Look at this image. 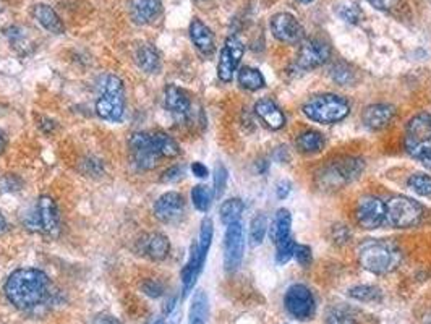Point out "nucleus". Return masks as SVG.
I'll use <instances>...</instances> for the list:
<instances>
[{
  "mask_svg": "<svg viewBox=\"0 0 431 324\" xmlns=\"http://www.w3.org/2000/svg\"><path fill=\"white\" fill-rule=\"evenodd\" d=\"M172 324H176V323H172Z\"/></svg>",
  "mask_w": 431,
  "mask_h": 324,
  "instance_id": "54",
  "label": "nucleus"
},
{
  "mask_svg": "<svg viewBox=\"0 0 431 324\" xmlns=\"http://www.w3.org/2000/svg\"><path fill=\"white\" fill-rule=\"evenodd\" d=\"M396 115V110L393 105L389 104H372L363 110V124L368 127L369 130H383L393 122Z\"/></svg>",
  "mask_w": 431,
  "mask_h": 324,
  "instance_id": "19",
  "label": "nucleus"
},
{
  "mask_svg": "<svg viewBox=\"0 0 431 324\" xmlns=\"http://www.w3.org/2000/svg\"><path fill=\"white\" fill-rule=\"evenodd\" d=\"M339 15L349 23H357L358 18H360V10H358L357 5H343L339 8Z\"/></svg>",
  "mask_w": 431,
  "mask_h": 324,
  "instance_id": "45",
  "label": "nucleus"
},
{
  "mask_svg": "<svg viewBox=\"0 0 431 324\" xmlns=\"http://www.w3.org/2000/svg\"><path fill=\"white\" fill-rule=\"evenodd\" d=\"M243 209H245V204L240 198L226 199L221 204V209H219L221 222L224 226H231V224H234V222H239L240 217H242V214H243Z\"/></svg>",
  "mask_w": 431,
  "mask_h": 324,
  "instance_id": "31",
  "label": "nucleus"
},
{
  "mask_svg": "<svg viewBox=\"0 0 431 324\" xmlns=\"http://www.w3.org/2000/svg\"><path fill=\"white\" fill-rule=\"evenodd\" d=\"M423 214V206L412 198L393 197L386 203V222L396 228L417 227Z\"/></svg>",
  "mask_w": 431,
  "mask_h": 324,
  "instance_id": "7",
  "label": "nucleus"
},
{
  "mask_svg": "<svg viewBox=\"0 0 431 324\" xmlns=\"http://www.w3.org/2000/svg\"><path fill=\"white\" fill-rule=\"evenodd\" d=\"M284 306L289 315L299 321L311 320L316 313V300L304 284H294L287 289L284 295Z\"/></svg>",
  "mask_w": 431,
  "mask_h": 324,
  "instance_id": "8",
  "label": "nucleus"
},
{
  "mask_svg": "<svg viewBox=\"0 0 431 324\" xmlns=\"http://www.w3.org/2000/svg\"><path fill=\"white\" fill-rule=\"evenodd\" d=\"M185 177V167L183 166H172L166 169L161 175V183H177Z\"/></svg>",
  "mask_w": 431,
  "mask_h": 324,
  "instance_id": "42",
  "label": "nucleus"
},
{
  "mask_svg": "<svg viewBox=\"0 0 431 324\" xmlns=\"http://www.w3.org/2000/svg\"><path fill=\"white\" fill-rule=\"evenodd\" d=\"M355 311L347 305H335L326 311V324H357Z\"/></svg>",
  "mask_w": 431,
  "mask_h": 324,
  "instance_id": "32",
  "label": "nucleus"
},
{
  "mask_svg": "<svg viewBox=\"0 0 431 324\" xmlns=\"http://www.w3.org/2000/svg\"><path fill=\"white\" fill-rule=\"evenodd\" d=\"M239 85L246 91H258V89L266 86V80L258 69L253 66H242L237 74Z\"/></svg>",
  "mask_w": 431,
  "mask_h": 324,
  "instance_id": "30",
  "label": "nucleus"
},
{
  "mask_svg": "<svg viewBox=\"0 0 431 324\" xmlns=\"http://www.w3.org/2000/svg\"><path fill=\"white\" fill-rule=\"evenodd\" d=\"M209 315V301L208 295L203 290H198L193 295L192 305H190L188 311V324H206Z\"/></svg>",
  "mask_w": 431,
  "mask_h": 324,
  "instance_id": "29",
  "label": "nucleus"
},
{
  "mask_svg": "<svg viewBox=\"0 0 431 324\" xmlns=\"http://www.w3.org/2000/svg\"><path fill=\"white\" fill-rule=\"evenodd\" d=\"M365 169V161L358 156H343V158L331 161L320 174L323 187L339 188L347 183L354 182Z\"/></svg>",
  "mask_w": 431,
  "mask_h": 324,
  "instance_id": "6",
  "label": "nucleus"
},
{
  "mask_svg": "<svg viewBox=\"0 0 431 324\" xmlns=\"http://www.w3.org/2000/svg\"><path fill=\"white\" fill-rule=\"evenodd\" d=\"M420 162H422V164H423L425 167H427V169L431 170V153H430L428 156H425V158H423L422 161H420Z\"/></svg>",
  "mask_w": 431,
  "mask_h": 324,
  "instance_id": "52",
  "label": "nucleus"
},
{
  "mask_svg": "<svg viewBox=\"0 0 431 324\" xmlns=\"http://www.w3.org/2000/svg\"><path fill=\"white\" fill-rule=\"evenodd\" d=\"M7 228H8L7 219H5V216L2 214V212H0V236H2V233L7 232Z\"/></svg>",
  "mask_w": 431,
  "mask_h": 324,
  "instance_id": "51",
  "label": "nucleus"
},
{
  "mask_svg": "<svg viewBox=\"0 0 431 324\" xmlns=\"http://www.w3.org/2000/svg\"><path fill=\"white\" fill-rule=\"evenodd\" d=\"M166 109L176 117L177 120L187 122L192 117V100L185 89L176 85H167L164 89Z\"/></svg>",
  "mask_w": 431,
  "mask_h": 324,
  "instance_id": "17",
  "label": "nucleus"
},
{
  "mask_svg": "<svg viewBox=\"0 0 431 324\" xmlns=\"http://www.w3.org/2000/svg\"><path fill=\"white\" fill-rule=\"evenodd\" d=\"M162 12L161 0H132L130 2V16L133 23L149 25L158 20Z\"/></svg>",
  "mask_w": 431,
  "mask_h": 324,
  "instance_id": "20",
  "label": "nucleus"
},
{
  "mask_svg": "<svg viewBox=\"0 0 431 324\" xmlns=\"http://www.w3.org/2000/svg\"><path fill=\"white\" fill-rule=\"evenodd\" d=\"M142 289H143V292L151 299H159L164 295V286H162L159 281H154V279H148V281H144Z\"/></svg>",
  "mask_w": 431,
  "mask_h": 324,
  "instance_id": "43",
  "label": "nucleus"
},
{
  "mask_svg": "<svg viewBox=\"0 0 431 324\" xmlns=\"http://www.w3.org/2000/svg\"><path fill=\"white\" fill-rule=\"evenodd\" d=\"M407 185L412 192L420 195V197H431V175L428 174L418 172V174L410 175L407 180Z\"/></svg>",
  "mask_w": 431,
  "mask_h": 324,
  "instance_id": "37",
  "label": "nucleus"
},
{
  "mask_svg": "<svg viewBox=\"0 0 431 324\" xmlns=\"http://www.w3.org/2000/svg\"><path fill=\"white\" fill-rule=\"evenodd\" d=\"M301 112L315 124L333 125L343 122L350 114V104L339 94L323 93L308 99L301 108Z\"/></svg>",
  "mask_w": 431,
  "mask_h": 324,
  "instance_id": "3",
  "label": "nucleus"
},
{
  "mask_svg": "<svg viewBox=\"0 0 431 324\" xmlns=\"http://www.w3.org/2000/svg\"><path fill=\"white\" fill-rule=\"evenodd\" d=\"M59 221L60 217H59L57 203H55V199L52 197L44 195V197L38 199L35 219H33L31 226L36 227L39 232L52 233L59 228Z\"/></svg>",
  "mask_w": 431,
  "mask_h": 324,
  "instance_id": "16",
  "label": "nucleus"
},
{
  "mask_svg": "<svg viewBox=\"0 0 431 324\" xmlns=\"http://www.w3.org/2000/svg\"><path fill=\"white\" fill-rule=\"evenodd\" d=\"M290 227H292V214H290L289 209H277L276 216H274V221L270 228V236L274 243L282 242V240L290 237Z\"/></svg>",
  "mask_w": 431,
  "mask_h": 324,
  "instance_id": "27",
  "label": "nucleus"
},
{
  "mask_svg": "<svg viewBox=\"0 0 431 324\" xmlns=\"http://www.w3.org/2000/svg\"><path fill=\"white\" fill-rule=\"evenodd\" d=\"M299 2H301V4H310V2H313V0H299Z\"/></svg>",
  "mask_w": 431,
  "mask_h": 324,
  "instance_id": "53",
  "label": "nucleus"
},
{
  "mask_svg": "<svg viewBox=\"0 0 431 324\" xmlns=\"http://www.w3.org/2000/svg\"><path fill=\"white\" fill-rule=\"evenodd\" d=\"M349 295L357 301H363V303H374V301L383 299L381 289L374 286H355L349 290Z\"/></svg>",
  "mask_w": 431,
  "mask_h": 324,
  "instance_id": "33",
  "label": "nucleus"
},
{
  "mask_svg": "<svg viewBox=\"0 0 431 324\" xmlns=\"http://www.w3.org/2000/svg\"><path fill=\"white\" fill-rule=\"evenodd\" d=\"M401 250L388 240L368 238L358 245V261L373 274H389L401 265Z\"/></svg>",
  "mask_w": 431,
  "mask_h": 324,
  "instance_id": "2",
  "label": "nucleus"
},
{
  "mask_svg": "<svg viewBox=\"0 0 431 324\" xmlns=\"http://www.w3.org/2000/svg\"><path fill=\"white\" fill-rule=\"evenodd\" d=\"M271 33L272 36L284 44H297L304 39V26L295 18L292 13L281 12L271 18Z\"/></svg>",
  "mask_w": 431,
  "mask_h": 324,
  "instance_id": "15",
  "label": "nucleus"
},
{
  "mask_svg": "<svg viewBox=\"0 0 431 324\" xmlns=\"http://www.w3.org/2000/svg\"><path fill=\"white\" fill-rule=\"evenodd\" d=\"M206 256H203L198 251L197 243L192 245V250H190V256L187 265L183 266L182 270V286H183V297H187L190 294V290L195 287V284H197L198 277L201 274V271H203Z\"/></svg>",
  "mask_w": 431,
  "mask_h": 324,
  "instance_id": "18",
  "label": "nucleus"
},
{
  "mask_svg": "<svg viewBox=\"0 0 431 324\" xmlns=\"http://www.w3.org/2000/svg\"><path fill=\"white\" fill-rule=\"evenodd\" d=\"M93 324H120V321L110 315H99Z\"/></svg>",
  "mask_w": 431,
  "mask_h": 324,
  "instance_id": "49",
  "label": "nucleus"
},
{
  "mask_svg": "<svg viewBox=\"0 0 431 324\" xmlns=\"http://www.w3.org/2000/svg\"><path fill=\"white\" fill-rule=\"evenodd\" d=\"M151 137H153L154 148L161 156V159H176L180 156L182 149L178 146V143L171 135H167L166 132H154L151 133Z\"/></svg>",
  "mask_w": 431,
  "mask_h": 324,
  "instance_id": "28",
  "label": "nucleus"
},
{
  "mask_svg": "<svg viewBox=\"0 0 431 324\" xmlns=\"http://www.w3.org/2000/svg\"><path fill=\"white\" fill-rule=\"evenodd\" d=\"M154 216L162 224H177L185 216V199L180 193L167 192L154 203Z\"/></svg>",
  "mask_w": 431,
  "mask_h": 324,
  "instance_id": "14",
  "label": "nucleus"
},
{
  "mask_svg": "<svg viewBox=\"0 0 431 324\" xmlns=\"http://www.w3.org/2000/svg\"><path fill=\"white\" fill-rule=\"evenodd\" d=\"M295 146L304 154H318L326 146V138L316 130H304L295 138Z\"/></svg>",
  "mask_w": 431,
  "mask_h": 324,
  "instance_id": "26",
  "label": "nucleus"
},
{
  "mask_svg": "<svg viewBox=\"0 0 431 324\" xmlns=\"http://www.w3.org/2000/svg\"><path fill=\"white\" fill-rule=\"evenodd\" d=\"M295 242L292 237L282 240V242L277 243V251H276V261L277 265H285V262H289L290 260L294 258L295 253Z\"/></svg>",
  "mask_w": 431,
  "mask_h": 324,
  "instance_id": "39",
  "label": "nucleus"
},
{
  "mask_svg": "<svg viewBox=\"0 0 431 324\" xmlns=\"http://www.w3.org/2000/svg\"><path fill=\"white\" fill-rule=\"evenodd\" d=\"M245 251V233L242 222H234L227 226L226 237H224V267L227 272L237 271L243 260Z\"/></svg>",
  "mask_w": 431,
  "mask_h": 324,
  "instance_id": "10",
  "label": "nucleus"
},
{
  "mask_svg": "<svg viewBox=\"0 0 431 324\" xmlns=\"http://www.w3.org/2000/svg\"><path fill=\"white\" fill-rule=\"evenodd\" d=\"M212 197H214V195L211 193L209 187H206V185H195L192 188L193 206L198 211H201V212H208L209 206H211V201H212Z\"/></svg>",
  "mask_w": 431,
  "mask_h": 324,
  "instance_id": "36",
  "label": "nucleus"
},
{
  "mask_svg": "<svg viewBox=\"0 0 431 324\" xmlns=\"http://www.w3.org/2000/svg\"><path fill=\"white\" fill-rule=\"evenodd\" d=\"M329 55H331V47L328 41L321 37L305 39L297 52V66L301 70L318 69L328 62Z\"/></svg>",
  "mask_w": 431,
  "mask_h": 324,
  "instance_id": "11",
  "label": "nucleus"
},
{
  "mask_svg": "<svg viewBox=\"0 0 431 324\" xmlns=\"http://www.w3.org/2000/svg\"><path fill=\"white\" fill-rule=\"evenodd\" d=\"M192 174L198 178H206L209 175V169L203 162H193L192 164Z\"/></svg>",
  "mask_w": 431,
  "mask_h": 324,
  "instance_id": "47",
  "label": "nucleus"
},
{
  "mask_svg": "<svg viewBox=\"0 0 431 324\" xmlns=\"http://www.w3.org/2000/svg\"><path fill=\"white\" fill-rule=\"evenodd\" d=\"M33 15L38 20V23L41 25L44 30L52 33V35H62L65 31L64 21L60 20L57 12L50 7L47 4H38L33 7Z\"/></svg>",
  "mask_w": 431,
  "mask_h": 324,
  "instance_id": "24",
  "label": "nucleus"
},
{
  "mask_svg": "<svg viewBox=\"0 0 431 324\" xmlns=\"http://www.w3.org/2000/svg\"><path fill=\"white\" fill-rule=\"evenodd\" d=\"M268 231V219L265 214H256L250 222V245L251 247H258L263 243Z\"/></svg>",
  "mask_w": 431,
  "mask_h": 324,
  "instance_id": "34",
  "label": "nucleus"
},
{
  "mask_svg": "<svg viewBox=\"0 0 431 324\" xmlns=\"http://www.w3.org/2000/svg\"><path fill=\"white\" fill-rule=\"evenodd\" d=\"M290 182H287V180H281L276 185V195H277V198L279 199H285L289 197V193H290Z\"/></svg>",
  "mask_w": 431,
  "mask_h": 324,
  "instance_id": "48",
  "label": "nucleus"
},
{
  "mask_svg": "<svg viewBox=\"0 0 431 324\" xmlns=\"http://www.w3.org/2000/svg\"><path fill=\"white\" fill-rule=\"evenodd\" d=\"M171 242L164 233L154 232L142 240V253L153 261H162L169 256Z\"/></svg>",
  "mask_w": 431,
  "mask_h": 324,
  "instance_id": "23",
  "label": "nucleus"
},
{
  "mask_svg": "<svg viewBox=\"0 0 431 324\" xmlns=\"http://www.w3.org/2000/svg\"><path fill=\"white\" fill-rule=\"evenodd\" d=\"M135 60L139 70H143L144 74L149 75H156L161 71V55L158 50H156L154 46H151V44H142L137 49L135 54Z\"/></svg>",
  "mask_w": 431,
  "mask_h": 324,
  "instance_id": "25",
  "label": "nucleus"
},
{
  "mask_svg": "<svg viewBox=\"0 0 431 324\" xmlns=\"http://www.w3.org/2000/svg\"><path fill=\"white\" fill-rule=\"evenodd\" d=\"M404 146L408 156L418 161L431 153V114L420 112L407 122Z\"/></svg>",
  "mask_w": 431,
  "mask_h": 324,
  "instance_id": "5",
  "label": "nucleus"
},
{
  "mask_svg": "<svg viewBox=\"0 0 431 324\" xmlns=\"http://www.w3.org/2000/svg\"><path fill=\"white\" fill-rule=\"evenodd\" d=\"M212 236H214V226H212V221L209 219V217H206V219H203V222H201L200 237L197 242L198 251L203 256H208V251L212 243Z\"/></svg>",
  "mask_w": 431,
  "mask_h": 324,
  "instance_id": "35",
  "label": "nucleus"
},
{
  "mask_svg": "<svg viewBox=\"0 0 431 324\" xmlns=\"http://www.w3.org/2000/svg\"><path fill=\"white\" fill-rule=\"evenodd\" d=\"M125 112V86L117 75L108 74L99 81L96 114L103 120L120 122Z\"/></svg>",
  "mask_w": 431,
  "mask_h": 324,
  "instance_id": "4",
  "label": "nucleus"
},
{
  "mask_svg": "<svg viewBox=\"0 0 431 324\" xmlns=\"http://www.w3.org/2000/svg\"><path fill=\"white\" fill-rule=\"evenodd\" d=\"M128 148H130L132 159L135 162L138 169L153 170L159 166L161 156L154 148L151 133H144V132L133 133L130 139H128Z\"/></svg>",
  "mask_w": 431,
  "mask_h": 324,
  "instance_id": "9",
  "label": "nucleus"
},
{
  "mask_svg": "<svg viewBox=\"0 0 431 324\" xmlns=\"http://www.w3.org/2000/svg\"><path fill=\"white\" fill-rule=\"evenodd\" d=\"M255 114L271 130H281L285 125V115L274 100L263 98L255 104Z\"/></svg>",
  "mask_w": 431,
  "mask_h": 324,
  "instance_id": "21",
  "label": "nucleus"
},
{
  "mask_svg": "<svg viewBox=\"0 0 431 324\" xmlns=\"http://www.w3.org/2000/svg\"><path fill=\"white\" fill-rule=\"evenodd\" d=\"M294 258L297 260V262H299L300 266L308 267V266L311 265V261H313L311 248H310V247H306V245H297V247H295V253H294Z\"/></svg>",
  "mask_w": 431,
  "mask_h": 324,
  "instance_id": "44",
  "label": "nucleus"
},
{
  "mask_svg": "<svg viewBox=\"0 0 431 324\" xmlns=\"http://www.w3.org/2000/svg\"><path fill=\"white\" fill-rule=\"evenodd\" d=\"M243 52L245 47L239 37H227L217 62V76L222 83H231L234 80V74L243 57Z\"/></svg>",
  "mask_w": 431,
  "mask_h": 324,
  "instance_id": "13",
  "label": "nucleus"
},
{
  "mask_svg": "<svg viewBox=\"0 0 431 324\" xmlns=\"http://www.w3.org/2000/svg\"><path fill=\"white\" fill-rule=\"evenodd\" d=\"M331 76H333V80L338 83V85H343V86H349V85H352V81L355 80L354 70H352L350 66L345 64H335L331 70Z\"/></svg>",
  "mask_w": 431,
  "mask_h": 324,
  "instance_id": "38",
  "label": "nucleus"
},
{
  "mask_svg": "<svg viewBox=\"0 0 431 324\" xmlns=\"http://www.w3.org/2000/svg\"><path fill=\"white\" fill-rule=\"evenodd\" d=\"M4 292L8 303L16 310H35L50 297V279L36 267H23L10 274Z\"/></svg>",
  "mask_w": 431,
  "mask_h": 324,
  "instance_id": "1",
  "label": "nucleus"
},
{
  "mask_svg": "<svg viewBox=\"0 0 431 324\" xmlns=\"http://www.w3.org/2000/svg\"><path fill=\"white\" fill-rule=\"evenodd\" d=\"M369 4L373 5L377 10H381V12H389V10L396 8L399 5L401 0H368Z\"/></svg>",
  "mask_w": 431,
  "mask_h": 324,
  "instance_id": "46",
  "label": "nucleus"
},
{
  "mask_svg": "<svg viewBox=\"0 0 431 324\" xmlns=\"http://www.w3.org/2000/svg\"><path fill=\"white\" fill-rule=\"evenodd\" d=\"M190 37H192L195 47L203 55H211L216 50L214 35L200 18H193L190 23Z\"/></svg>",
  "mask_w": 431,
  "mask_h": 324,
  "instance_id": "22",
  "label": "nucleus"
},
{
  "mask_svg": "<svg viewBox=\"0 0 431 324\" xmlns=\"http://www.w3.org/2000/svg\"><path fill=\"white\" fill-rule=\"evenodd\" d=\"M357 224L367 231H374L386 222V203L378 197H363L355 209Z\"/></svg>",
  "mask_w": 431,
  "mask_h": 324,
  "instance_id": "12",
  "label": "nucleus"
},
{
  "mask_svg": "<svg viewBox=\"0 0 431 324\" xmlns=\"http://www.w3.org/2000/svg\"><path fill=\"white\" fill-rule=\"evenodd\" d=\"M227 178H229V172L226 167L222 164H217L214 169V177H212V182H214V197L221 198L224 190H226L227 185Z\"/></svg>",
  "mask_w": 431,
  "mask_h": 324,
  "instance_id": "41",
  "label": "nucleus"
},
{
  "mask_svg": "<svg viewBox=\"0 0 431 324\" xmlns=\"http://www.w3.org/2000/svg\"><path fill=\"white\" fill-rule=\"evenodd\" d=\"M23 187V180L15 174H5L0 177V193H16Z\"/></svg>",
  "mask_w": 431,
  "mask_h": 324,
  "instance_id": "40",
  "label": "nucleus"
},
{
  "mask_svg": "<svg viewBox=\"0 0 431 324\" xmlns=\"http://www.w3.org/2000/svg\"><path fill=\"white\" fill-rule=\"evenodd\" d=\"M8 146V138L5 135V132L0 128V156H2Z\"/></svg>",
  "mask_w": 431,
  "mask_h": 324,
  "instance_id": "50",
  "label": "nucleus"
}]
</instances>
